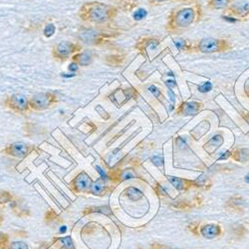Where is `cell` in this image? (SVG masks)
I'll use <instances>...</instances> for the list:
<instances>
[{
	"instance_id": "cell-6",
	"label": "cell",
	"mask_w": 249,
	"mask_h": 249,
	"mask_svg": "<svg viewBox=\"0 0 249 249\" xmlns=\"http://www.w3.org/2000/svg\"><path fill=\"white\" fill-rule=\"evenodd\" d=\"M5 105L14 113L26 114L29 110V100L21 94H13L5 100Z\"/></svg>"
},
{
	"instance_id": "cell-12",
	"label": "cell",
	"mask_w": 249,
	"mask_h": 249,
	"mask_svg": "<svg viewBox=\"0 0 249 249\" xmlns=\"http://www.w3.org/2000/svg\"><path fill=\"white\" fill-rule=\"evenodd\" d=\"M160 41L156 39V38H144L141 42H139V44H137V48L142 52V54H146V52L148 50L154 49L156 48Z\"/></svg>"
},
{
	"instance_id": "cell-28",
	"label": "cell",
	"mask_w": 249,
	"mask_h": 249,
	"mask_svg": "<svg viewBox=\"0 0 249 249\" xmlns=\"http://www.w3.org/2000/svg\"><path fill=\"white\" fill-rule=\"evenodd\" d=\"M164 1H168V0H149V2L153 5H157V4L164 2Z\"/></svg>"
},
{
	"instance_id": "cell-21",
	"label": "cell",
	"mask_w": 249,
	"mask_h": 249,
	"mask_svg": "<svg viewBox=\"0 0 249 249\" xmlns=\"http://www.w3.org/2000/svg\"><path fill=\"white\" fill-rule=\"evenodd\" d=\"M55 31H56V27H55V25L54 24H47L46 25V27L44 28V35L46 36V37H52L53 35H54V33H55Z\"/></svg>"
},
{
	"instance_id": "cell-5",
	"label": "cell",
	"mask_w": 249,
	"mask_h": 249,
	"mask_svg": "<svg viewBox=\"0 0 249 249\" xmlns=\"http://www.w3.org/2000/svg\"><path fill=\"white\" fill-rule=\"evenodd\" d=\"M81 50V46L69 41H62L53 49V56L58 61H66L71 55L76 54Z\"/></svg>"
},
{
	"instance_id": "cell-18",
	"label": "cell",
	"mask_w": 249,
	"mask_h": 249,
	"mask_svg": "<svg viewBox=\"0 0 249 249\" xmlns=\"http://www.w3.org/2000/svg\"><path fill=\"white\" fill-rule=\"evenodd\" d=\"M128 196L132 200H139L140 198L142 197V194L139 190L134 188H131L128 190Z\"/></svg>"
},
{
	"instance_id": "cell-13",
	"label": "cell",
	"mask_w": 249,
	"mask_h": 249,
	"mask_svg": "<svg viewBox=\"0 0 249 249\" xmlns=\"http://www.w3.org/2000/svg\"><path fill=\"white\" fill-rule=\"evenodd\" d=\"M92 180L86 173H81L75 179V185L78 191H86L91 188Z\"/></svg>"
},
{
	"instance_id": "cell-3",
	"label": "cell",
	"mask_w": 249,
	"mask_h": 249,
	"mask_svg": "<svg viewBox=\"0 0 249 249\" xmlns=\"http://www.w3.org/2000/svg\"><path fill=\"white\" fill-rule=\"evenodd\" d=\"M232 48L231 44L225 39H215V38H204L201 39L196 45V50L204 53H219L226 52Z\"/></svg>"
},
{
	"instance_id": "cell-30",
	"label": "cell",
	"mask_w": 249,
	"mask_h": 249,
	"mask_svg": "<svg viewBox=\"0 0 249 249\" xmlns=\"http://www.w3.org/2000/svg\"><path fill=\"white\" fill-rule=\"evenodd\" d=\"M66 231H67V227L66 226H62L60 228V233H64Z\"/></svg>"
},
{
	"instance_id": "cell-20",
	"label": "cell",
	"mask_w": 249,
	"mask_h": 249,
	"mask_svg": "<svg viewBox=\"0 0 249 249\" xmlns=\"http://www.w3.org/2000/svg\"><path fill=\"white\" fill-rule=\"evenodd\" d=\"M148 15V12L146 9L143 8H140L138 9L135 13H134V19L136 21H140V20H142L143 18H146Z\"/></svg>"
},
{
	"instance_id": "cell-17",
	"label": "cell",
	"mask_w": 249,
	"mask_h": 249,
	"mask_svg": "<svg viewBox=\"0 0 249 249\" xmlns=\"http://www.w3.org/2000/svg\"><path fill=\"white\" fill-rule=\"evenodd\" d=\"M104 188H105V183H104V181H102L101 179H99L95 183L91 184V192L94 195H101L104 191Z\"/></svg>"
},
{
	"instance_id": "cell-23",
	"label": "cell",
	"mask_w": 249,
	"mask_h": 249,
	"mask_svg": "<svg viewBox=\"0 0 249 249\" xmlns=\"http://www.w3.org/2000/svg\"><path fill=\"white\" fill-rule=\"evenodd\" d=\"M10 249H28L27 244L22 241H15L11 244Z\"/></svg>"
},
{
	"instance_id": "cell-15",
	"label": "cell",
	"mask_w": 249,
	"mask_h": 249,
	"mask_svg": "<svg viewBox=\"0 0 249 249\" xmlns=\"http://www.w3.org/2000/svg\"><path fill=\"white\" fill-rule=\"evenodd\" d=\"M220 232L219 227L214 224H209L202 227L201 233L206 238H214L216 235H218Z\"/></svg>"
},
{
	"instance_id": "cell-19",
	"label": "cell",
	"mask_w": 249,
	"mask_h": 249,
	"mask_svg": "<svg viewBox=\"0 0 249 249\" xmlns=\"http://www.w3.org/2000/svg\"><path fill=\"white\" fill-rule=\"evenodd\" d=\"M175 45L178 48V50H189L192 46L191 43H189V41L185 40H177L175 41Z\"/></svg>"
},
{
	"instance_id": "cell-16",
	"label": "cell",
	"mask_w": 249,
	"mask_h": 249,
	"mask_svg": "<svg viewBox=\"0 0 249 249\" xmlns=\"http://www.w3.org/2000/svg\"><path fill=\"white\" fill-rule=\"evenodd\" d=\"M231 0H207V7L212 10H221L225 9Z\"/></svg>"
},
{
	"instance_id": "cell-22",
	"label": "cell",
	"mask_w": 249,
	"mask_h": 249,
	"mask_svg": "<svg viewBox=\"0 0 249 249\" xmlns=\"http://www.w3.org/2000/svg\"><path fill=\"white\" fill-rule=\"evenodd\" d=\"M170 180L171 182L174 184L175 188H177L178 190H182L183 189V181L178 178H173V177H170Z\"/></svg>"
},
{
	"instance_id": "cell-26",
	"label": "cell",
	"mask_w": 249,
	"mask_h": 249,
	"mask_svg": "<svg viewBox=\"0 0 249 249\" xmlns=\"http://www.w3.org/2000/svg\"><path fill=\"white\" fill-rule=\"evenodd\" d=\"M135 173L133 172V171H131V170H129V171H126L124 172V174H123V176H122V179L123 180H124V179H127V178H135Z\"/></svg>"
},
{
	"instance_id": "cell-31",
	"label": "cell",
	"mask_w": 249,
	"mask_h": 249,
	"mask_svg": "<svg viewBox=\"0 0 249 249\" xmlns=\"http://www.w3.org/2000/svg\"><path fill=\"white\" fill-rule=\"evenodd\" d=\"M245 181L249 183V174H248V175L245 177Z\"/></svg>"
},
{
	"instance_id": "cell-33",
	"label": "cell",
	"mask_w": 249,
	"mask_h": 249,
	"mask_svg": "<svg viewBox=\"0 0 249 249\" xmlns=\"http://www.w3.org/2000/svg\"><path fill=\"white\" fill-rule=\"evenodd\" d=\"M182 1H186V0H182Z\"/></svg>"
},
{
	"instance_id": "cell-10",
	"label": "cell",
	"mask_w": 249,
	"mask_h": 249,
	"mask_svg": "<svg viewBox=\"0 0 249 249\" xmlns=\"http://www.w3.org/2000/svg\"><path fill=\"white\" fill-rule=\"evenodd\" d=\"M228 13L238 18H246L249 15V2L238 1L228 8Z\"/></svg>"
},
{
	"instance_id": "cell-1",
	"label": "cell",
	"mask_w": 249,
	"mask_h": 249,
	"mask_svg": "<svg viewBox=\"0 0 249 249\" xmlns=\"http://www.w3.org/2000/svg\"><path fill=\"white\" fill-rule=\"evenodd\" d=\"M117 14L118 8L98 1L86 2L79 10V16L83 21L94 24H105L112 21Z\"/></svg>"
},
{
	"instance_id": "cell-9",
	"label": "cell",
	"mask_w": 249,
	"mask_h": 249,
	"mask_svg": "<svg viewBox=\"0 0 249 249\" xmlns=\"http://www.w3.org/2000/svg\"><path fill=\"white\" fill-rule=\"evenodd\" d=\"M112 36V33H102V32H95V31H88L83 34L82 39L85 41V43L92 44V45H99L104 43L109 37Z\"/></svg>"
},
{
	"instance_id": "cell-14",
	"label": "cell",
	"mask_w": 249,
	"mask_h": 249,
	"mask_svg": "<svg viewBox=\"0 0 249 249\" xmlns=\"http://www.w3.org/2000/svg\"><path fill=\"white\" fill-rule=\"evenodd\" d=\"M223 143V138H222V136H220V135H216V136H214V137H213V139L211 140V141H209L207 142L205 144H204V150L207 152V153H210L211 155L214 152V151H216L221 144Z\"/></svg>"
},
{
	"instance_id": "cell-27",
	"label": "cell",
	"mask_w": 249,
	"mask_h": 249,
	"mask_svg": "<svg viewBox=\"0 0 249 249\" xmlns=\"http://www.w3.org/2000/svg\"><path fill=\"white\" fill-rule=\"evenodd\" d=\"M153 161L156 165H158V167H162V165H163V160L160 157H154Z\"/></svg>"
},
{
	"instance_id": "cell-8",
	"label": "cell",
	"mask_w": 249,
	"mask_h": 249,
	"mask_svg": "<svg viewBox=\"0 0 249 249\" xmlns=\"http://www.w3.org/2000/svg\"><path fill=\"white\" fill-rule=\"evenodd\" d=\"M31 151V147L24 142H13L5 149V152L15 158L22 159L26 157Z\"/></svg>"
},
{
	"instance_id": "cell-2",
	"label": "cell",
	"mask_w": 249,
	"mask_h": 249,
	"mask_svg": "<svg viewBox=\"0 0 249 249\" xmlns=\"http://www.w3.org/2000/svg\"><path fill=\"white\" fill-rule=\"evenodd\" d=\"M201 8L199 5L175 9L169 16L167 30L170 32H179L189 28L199 19Z\"/></svg>"
},
{
	"instance_id": "cell-7",
	"label": "cell",
	"mask_w": 249,
	"mask_h": 249,
	"mask_svg": "<svg viewBox=\"0 0 249 249\" xmlns=\"http://www.w3.org/2000/svg\"><path fill=\"white\" fill-rule=\"evenodd\" d=\"M202 106L200 102H183L178 107L176 113L180 116H196Z\"/></svg>"
},
{
	"instance_id": "cell-24",
	"label": "cell",
	"mask_w": 249,
	"mask_h": 249,
	"mask_svg": "<svg viewBox=\"0 0 249 249\" xmlns=\"http://www.w3.org/2000/svg\"><path fill=\"white\" fill-rule=\"evenodd\" d=\"M61 241H62V243H63V245L66 249H73V242H72V239L70 236H66L64 238H62Z\"/></svg>"
},
{
	"instance_id": "cell-29",
	"label": "cell",
	"mask_w": 249,
	"mask_h": 249,
	"mask_svg": "<svg viewBox=\"0 0 249 249\" xmlns=\"http://www.w3.org/2000/svg\"><path fill=\"white\" fill-rule=\"evenodd\" d=\"M78 68H79V67H78V65L75 63V62H73V63H71L70 66H69V70H70V71H73V72L77 71Z\"/></svg>"
},
{
	"instance_id": "cell-32",
	"label": "cell",
	"mask_w": 249,
	"mask_h": 249,
	"mask_svg": "<svg viewBox=\"0 0 249 249\" xmlns=\"http://www.w3.org/2000/svg\"><path fill=\"white\" fill-rule=\"evenodd\" d=\"M246 95H247V96H248V97H249V93H247V94H246Z\"/></svg>"
},
{
	"instance_id": "cell-11",
	"label": "cell",
	"mask_w": 249,
	"mask_h": 249,
	"mask_svg": "<svg viewBox=\"0 0 249 249\" xmlns=\"http://www.w3.org/2000/svg\"><path fill=\"white\" fill-rule=\"evenodd\" d=\"M72 60L77 65L86 67L89 66L93 62V54L90 51L79 52L72 56Z\"/></svg>"
},
{
	"instance_id": "cell-4",
	"label": "cell",
	"mask_w": 249,
	"mask_h": 249,
	"mask_svg": "<svg viewBox=\"0 0 249 249\" xmlns=\"http://www.w3.org/2000/svg\"><path fill=\"white\" fill-rule=\"evenodd\" d=\"M58 102V98L53 93H40L29 100L30 110L41 112L50 109Z\"/></svg>"
},
{
	"instance_id": "cell-25",
	"label": "cell",
	"mask_w": 249,
	"mask_h": 249,
	"mask_svg": "<svg viewBox=\"0 0 249 249\" xmlns=\"http://www.w3.org/2000/svg\"><path fill=\"white\" fill-rule=\"evenodd\" d=\"M211 90H212V84H211V82H206L203 86H201V87L198 88V91L201 92V93H206V92H209V91H211Z\"/></svg>"
}]
</instances>
